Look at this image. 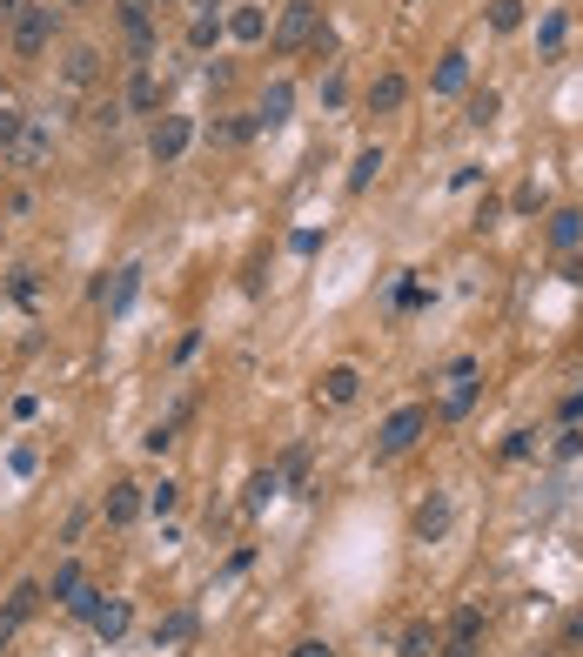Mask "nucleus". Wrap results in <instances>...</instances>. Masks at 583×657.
Wrapping results in <instances>:
<instances>
[{
    "mask_svg": "<svg viewBox=\"0 0 583 657\" xmlns=\"http://www.w3.org/2000/svg\"><path fill=\"white\" fill-rule=\"evenodd\" d=\"M47 41H54V0H27L21 14H14V54L21 61H41Z\"/></svg>",
    "mask_w": 583,
    "mask_h": 657,
    "instance_id": "obj_1",
    "label": "nucleus"
},
{
    "mask_svg": "<svg viewBox=\"0 0 583 657\" xmlns=\"http://www.w3.org/2000/svg\"><path fill=\"white\" fill-rule=\"evenodd\" d=\"M423 430H429V409L423 403H403L389 423L376 430V456H403V450H416L423 443Z\"/></svg>",
    "mask_w": 583,
    "mask_h": 657,
    "instance_id": "obj_2",
    "label": "nucleus"
},
{
    "mask_svg": "<svg viewBox=\"0 0 583 657\" xmlns=\"http://www.w3.org/2000/svg\"><path fill=\"white\" fill-rule=\"evenodd\" d=\"M188 141H195V121H188V114H161V121H155V135H148V155H155L161 168H168V161H181V155H188Z\"/></svg>",
    "mask_w": 583,
    "mask_h": 657,
    "instance_id": "obj_3",
    "label": "nucleus"
},
{
    "mask_svg": "<svg viewBox=\"0 0 583 657\" xmlns=\"http://www.w3.org/2000/svg\"><path fill=\"white\" fill-rule=\"evenodd\" d=\"M449 523H456V503H449V490H436V497L416 503V517H409V537H416V544H436V537H449Z\"/></svg>",
    "mask_w": 583,
    "mask_h": 657,
    "instance_id": "obj_4",
    "label": "nucleus"
},
{
    "mask_svg": "<svg viewBox=\"0 0 583 657\" xmlns=\"http://www.w3.org/2000/svg\"><path fill=\"white\" fill-rule=\"evenodd\" d=\"M315 21H322V7H315V0H289V14H282V27H275V47H282V54L309 47L315 41Z\"/></svg>",
    "mask_w": 583,
    "mask_h": 657,
    "instance_id": "obj_5",
    "label": "nucleus"
},
{
    "mask_svg": "<svg viewBox=\"0 0 583 657\" xmlns=\"http://www.w3.org/2000/svg\"><path fill=\"white\" fill-rule=\"evenodd\" d=\"M34 604H41V590H34V584H21L14 597H7V604H0V651H7V644L21 637V624L34 617Z\"/></svg>",
    "mask_w": 583,
    "mask_h": 657,
    "instance_id": "obj_6",
    "label": "nucleus"
},
{
    "mask_svg": "<svg viewBox=\"0 0 583 657\" xmlns=\"http://www.w3.org/2000/svg\"><path fill=\"white\" fill-rule=\"evenodd\" d=\"M161 94H168V81H161L155 68H135V81H128V101H121V108H128V114H155Z\"/></svg>",
    "mask_w": 583,
    "mask_h": 657,
    "instance_id": "obj_7",
    "label": "nucleus"
},
{
    "mask_svg": "<svg viewBox=\"0 0 583 657\" xmlns=\"http://www.w3.org/2000/svg\"><path fill=\"white\" fill-rule=\"evenodd\" d=\"M403 101H409V81L396 68H382L376 81H369V114H396Z\"/></svg>",
    "mask_w": 583,
    "mask_h": 657,
    "instance_id": "obj_8",
    "label": "nucleus"
},
{
    "mask_svg": "<svg viewBox=\"0 0 583 657\" xmlns=\"http://www.w3.org/2000/svg\"><path fill=\"white\" fill-rule=\"evenodd\" d=\"M47 148H54V135H47L41 121H27V128H21V141L7 148V161H14V168H41V161H47Z\"/></svg>",
    "mask_w": 583,
    "mask_h": 657,
    "instance_id": "obj_9",
    "label": "nucleus"
},
{
    "mask_svg": "<svg viewBox=\"0 0 583 657\" xmlns=\"http://www.w3.org/2000/svg\"><path fill=\"white\" fill-rule=\"evenodd\" d=\"M362 396V369H349V363H336L329 376H322V403H336V409H349Z\"/></svg>",
    "mask_w": 583,
    "mask_h": 657,
    "instance_id": "obj_10",
    "label": "nucleus"
},
{
    "mask_svg": "<svg viewBox=\"0 0 583 657\" xmlns=\"http://www.w3.org/2000/svg\"><path fill=\"white\" fill-rule=\"evenodd\" d=\"M101 510H108V523H135L141 510H148V497H141V483H114Z\"/></svg>",
    "mask_w": 583,
    "mask_h": 657,
    "instance_id": "obj_11",
    "label": "nucleus"
},
{
    "mask_svg": "<svg viewBox=\"0 0 583 657\" xmlns=\"http://www.w3.org/2000/svg\"><path fill=\"white\" fill-rule=\"evenodd\" d=\"M94 74H101V54H94V47H68L61 81H68V88H94Z\"/></svg>",
    "mask_w": 583,
    "mask_h": 657,
    "instance_id": "obj_12",
    "label": "nucleus"
},
{
    "mask_svg": "<svg viewBox=\"0 0 583 657\" xmlns=\"http://www.w3.org/2000/svg\"><path fill=\"white\" fill-rule=\"evenodd\" d=\"M436 94H463L470 88V54L456 47V54H443V68H436V81H429Z\"/></svg>",
    "mask_w": 583,
    "mask_h": 657,
    "instance_id": "obj_13",
    "label": "nucleus"
},
{
    "mask_svg": "<svg viewBox=\"0 0 583 657\" xmlns=\"http://www.w3.org/2000/svg\"><path fill=\"white\" fill-rule=\"evenodd\" d=\"M583 242V208H557V215H550V249H577Z\"/></svg>",
    "mask_w": 583,
    "mask_h": 657,
    "instance_id": "obj_14",
    "label": "nucleus"
},
{
    "mask_svg": "<svg viewBox=\"0 0 583 657\" xmlns=\"http://www.w3.org/2000/svg\"><path fill=\"white\" fill-rule=\"evenodd\" d=\"M289 108H295V88H289V81H269V94H262V114H255V121H262V128H282V121H289Z\"/></svg>",
    "mask_w": 583,
    "mask_h": 657,
    "instance_id": "obj_15",
    "label": "nucleus"
},
{
    "mask_svg": "<svg viewBox=\"0 0 583 657\" xmlns=\"http://www.w3.org/2000/svg\"><path fill=\"white\" fill-rule=\"evenodd\" d=\"M121 27H128V41H135V54L148 61V47H155V27H148V7H141V0H128V7H121Z\"/></svg>",
    "mask_w": 583,
    "mask_h": 657,
    "instance_id": "obj_16",
    "label": "nucleus"
},
{
    "mask_svg": "<svg viewBox=\"0 0 583 657\" xmlns=\"http://www.w3.org/2000/svg\"><path fill=\"white\" fill-rule=\"evenodd\" d=\"M228 34H235V41H262V34H269V14H262V7H235V14H228Z\"/></svg>",
    "mask_w": 583,
    "mask_h": 657,
    "instance_id": "obj_17",
    "label": "nucleus"
},
{
    "mask_svg": "<svg viewBox=\"0 0 583 657\" xmlns=\"http://www.w3.org/2000/svg\"><path fill=\"white\" fill-rule=\"evenodd\" d=\"M135 295H141V269H121V275H114V289H101V302H108V316H121Z\"/></svg>",
    "mask_w": 583,
    "mask_h": 657,
    "instance_id": "obj_18",
    "label": "nucleus"
},
{
    "mask_svg": "<svg viewBox=\"0 0 583 657\" xmlns=\"http://www.w3.org/2000/svg\"><path fill=\"white\" fill-rule=\"evenodd\" d=\"M436 644H443V631H436L429 617H416V624H409V631H403V657H429V651H436Z\"/></svg>",
    "mask_w": 583,
    "mask_h": 657,
    "instance_id": "obj_19",
    "label": "nucleus"
},
{
    "mask_svg": "<svg viewBox=\"0 0 583 657\" xmlns=\"http://www.w3.org/2000/svg\"><path fill=\"white\" fill-rule=\"evenodd\" d=\"M181 637H195V611H175L155 624V651H168V644H181Z\"/></svg>",
    "mask_w": 583,
    "mask_h": 657,
    "instance_id": "obj_20",
    "label": "nucleus"
},
{
    "mask_svg": "<svg viewBox=\"0 0 583 657\" xmlns=\"http://www.w3.org/2000/svg\"><path fill=\"white\" fill-rule=\"evenodd\" d=\"M376 175H382V148H362V155L349 161V188H356V195H362V188L376 182Z\"/></svg>",
    "mask_w": 583,
    "mask_h": 657,
    "instance_id": "obj_21",
    "label": "nucleus"
},
{
    "mask_svg": "<svg viewBox=\"0 0 583 657\" xmlns=\"http://www.w3.org/2000/svg\"><path fill=\"white\" fill-rule=\"evenodd\" d=\"M128 617H135V611H128V597H114V604H101L94 631H101V637H121V631H128Z\"/></svg>",
    "mask_w": 583,
    "mask_h": 657,
    "instance_id": "obj_22",
    "label": "nucleus"
},
{
    "mask_svg": "<svg viewBox=\"0 0 583 657\" xmlns=\"http://www.w3.org/2000/svg\"><path fill=\"white\" fill-rule=\"evenodd\" d=\"M490 27L496 34H516L523 27V0H490Z\"/></svg>",
    "mask_w": 583,
    "mask_h": 657,
    "instance_id": "obj_23",
    "label": "nucleus"
},
{
    "mask_svg": "<svg viewBox=\"0 0 583 657\" xmlns=\"http://www.w3.org/2000/svg\"><path fill=\"white\" fill-rule=\"evenodd\" d=\"M449 637H483V604H463L449 617Z\"/></svg>",
    "mask_w": 583,
    "mask_h": 657,
    "instance_id": "obj_24",
    "label": "nucleus"
},
{
    "mask_svg": "<svg viewBox=\"0 0 583 657\" xmlns=\"http://www.w3.org/2000/svg\"><path fill=\"white\" fill-rule=\"evenodd\" d=\"M175 503H181V483H168V476H161L155 490H148V510H155V517H168Z\"/></svg>",
    "mask_w": 583,
    "mask_h": 657,
    "instance_id": "obj_25",
    "label": "nucleus"
},
{
    "mask_svg": "<svg viewBox=\"0 0 583 657\" xmlns=\"http://www.w3.org/2000/svg\"><path fill=\"white\" fill-rule=\"evenodd\" d=\"M21 128H27V114H21V108H0V155L21 141Z\"/></svg>",
    "mask_w": 583,
    "mask_h": 657,
    "instance_id": "obj_26",
    "label": "nucleus"
},
{
    "mask_svg": "<svg viewBox=\"0 0 583 657\" xmlns=\"http://www.w3.org/2000/svg\"><path fill=\"white\" fill-rule=\"evenodd\" d=\"M496 108H503V101H496V88H476V94H470V121H476V128H483V121H496Z\"/></svg>",
    "mask_w": 583,
    "mask_h": 657,
    "instance_id": "obj_27",
    "label": "nucleus"
},
{
    "mask_svg": "<svg viewBox=\"0 0 583 657\" xmlns=\"http://www.w3.org/2000/svg\"><path fill=\"white\" fill-rule=\"evenodd\" d=\"M68 611H74V617H88V624H94V617H101V590H88V584H81V590L68 597Z\"/></svg>",
    "mask_w": 583,
    "mask_h": 657,
    "instance_id": "obj_28",
    "label": "nucleus"
},
{
    "mask_svg": "<svg viewBox=\"0 0 583 657\" xmlns=\"http://www.w3.org/2000/svg\"><path fill=\"white\" fill-rule=\"evenodd\" d=\"M215 34H222V21H215V14H195V27H188V47H215Z\"/></svg>",
    "mask_w": 583,
    "mask_h": 657,
    "instance_id": "obj_29",
    "label": "nucleus"
},
{
    "mask_svg": "<svg viewBox=\"0 0 583 657\" xmlns=\"http://www.w3.org/2000/svg\"><path fill=\"white\" fill-rule=\"evenodd\" d=\"M47 590H54V597H74V590H81V564H61Z\"/></svg>",
    "mask_w": 583,
    "mask_h": 657,
    "instance_id": "obj_30",
    "label": "nucleus"
},
{
    "mask_svg": "<svg viewBox=\"0 0 583 657\" xmlns=\"http://www.w3.org/2000/svg\"><path fill=\"white\" fill-rule=\"evenodd\" d=\"M248 490H255V497H248V503H255V510H262V503H269L275 490H282V476H275V470H262V476H255V483H248Z\"/></svg>",
    "mask_w": 583,
    "mask_h": 657,
    "instance_id": "obj_31",
    "label": "nucleus"
},
{
    "mask_svg": "<svg viewBox=\"0 0 583 657\" xmlns=\"http://www.w3.org/2000/svg\"><path fill=\"white\" fill-rule=\"evenodd\" d=\"M282 476H289V483H302V476H309V450H289V456H282Z\"/></svg>",
    "mask_w": 583,
    "mask_h": 657,
    "instance_id": "obj_32",
    "label": "nucleus"
},
{
    "mask_svg": "<svg viewBox=\"0 0 583 657\" xmlns=\"http://www.w3.org/2000/svg\"><path fill=\"white\" fill-rule=\"evenodd\" d=\"M537 208H543V188H537V182L516 188V215H537Z\"/></svg>",
    "mask_w": 583,
    "mask_h": 657,
    "instance_id": "obj_33",
    "label": "nucleus"
},
{
    "mask_svg": "<svg viewBox=\"0 0 583 657\" xmlns=\"http://www.w3.org/2000/svg\"><path fill=\"white\" fill-rule=\"evenodd\" d=\"M141 443H148V450H155V456H161V450H168V443H175V423H155V430L141 436Z\"/></svg>",
    "mask_w": 583,
    "mask_h": 657,
    "instance_id": "obj_34",
    "label": "nucleus"
},
{
    "mask_svg": "<svg viewBox=\"0 0 583 657\" xmlns=\"http://www.w3.org/2000/svg\"><path fill=\"white\" fill-rule=\"evenodd\" d=\"M563 27H570L563 14H543V47H563Z\"/></svg>",
    "mask_w": 583,
    "mask_h": 657,
    "instance_id": "obj_35",
    "label": "nucleus"
},
{
    "mask_svg": "<svg viewBox=\"0 0 583 657\" xmlns=\"http://www.w3.org/2000/svg\"><path fill=\"white\" fill-rule=\"evenodd\" d=\"M503 456H530V430H510V436H503Z\"/></svg>",
    "mask_w": 583,
    "mask_h": 657,
    "instance_id": "obj_36",
    "label": "nucleus"
},
{
    "mask_svg": "<svg viewBox=\"0 0 583 657\" xmlns=\"http://www.w3.org/2000/svg\"><path fill=\"white\" fill-rule=\"evenodd\" d=\"M289 657H336V651H329V644H322V637H302V644H295Z\"/></svg>",
    "mask_w": 583,
    "mask_h": 657,
    "instance_id": "obj_37",
    "label": "nucleus"
},
{
    "mask_svg": "<svg viewBox=\"0 0 583 657\" xmlns=\"http://www.w3.org/2000/svg\"><path fill=\"white\" fill-rule=\"evenodd\" d=\"M570 644H583V611H570V624H563V651Z\"/></svg>",
    "mask_w": 583,
    "mask_h": 657,
    "instance_id": "obj_38",
    "label": "nucleus"
},
{
    "mask_svg": "<svg viewBox=\"0 0 583 657\" xmlns=\"http://www.w3.org/2000/svg\"><path fill=\"white\" fill-rule=\"evenodd\" d=\"M443 657H476V637H449V644H443Z\"/></svg>",
    "mask_w": 583,
    "mask_h": 657,
    "instance_id": "obj_39",
    "label": "nucleus"
},
{
    "mask_svg": "<svg viewBox=\"0 0 583 657\" xmlns=\"http://www.w3.org/2000/svg\"><path fill=\"white\" fill-rule=\"evenodd\" d=\"M577 416H583V389L570 396V403H563V423H577Z\"/></svg>",
    "mask_w": 583,
    "mask_h": 657,
    "instance_id": "obj_40",
    "label": "nucleus"
}]
</instances>
